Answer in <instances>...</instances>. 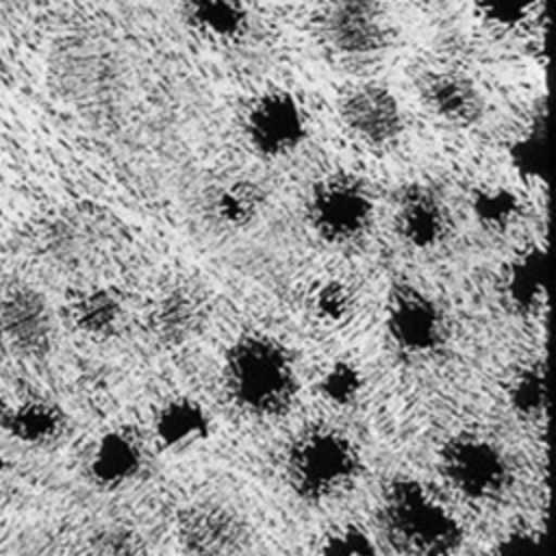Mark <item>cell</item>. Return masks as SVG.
Segmentation results:
<instances>
[{
	"mask_svg": "<svg viewBox=\"0 0 556 556\" xmlns=\"http://www.w3.org/2000/svg\"><path fill=\"white\" fill-rule=\"evenodd\" d=\"M224 387L232 402L250 415H282L298 395L291 354L267 334H241L224 356Z\"/></svg>",
	"mask_w": 556,
	"mask_h": 556,
	"instance_id": "obj_1",
	"label": "cell"
},
{
	"mask_svg": "<svg viewBox=\"0 0 556 556\" xmlns=\"http://www.w3.org/2000/svg\"><path fill=\"white\" fill-rule=\"evenodd\" d=\"M380 519L389 541L406 556H454L463 543L458 519L413 478L387 486Z\"/></svg>",
	"mask_w": 556,
	"mask_h": 556,
	"instance_id": "obj_2",
	"label": "cell"
},
{
	"mask_svg": "<svg viewBox=\"0 0 556 556\" xmlns=\"http://www.w3.org/2000/svg\"><path fill=\"white\" fill-rule=\"evenodd\" d=\"M361 467V456L350 437L334 428L302 432L287 454V480L306 502H326L348 491Z\"/></svg>",
	"mask_w": 556,
	"mask_h": 556,
	"instance_id": "obj_3",
	"label": "cell"
},
{
	"mask_svg": "<svg viewBox=\"0 0 556 556\" xmlns=\"http://www.w3.org/2000/svg\"><path fill=\"white\" fill-rule=\"evenodd\" d=\"M311 228L328 243H352L363 237L374 217V202L361 180L334 174L319 180L306 204Z\"/></svg>",
	"mask_w": 556,
	"mask_h": 556,
	"instance_id": "obj_4",
	"label": "cell"
},
{
	"mask_svg": "<svg viewBox=\"0 0 556 556\" xmlns=\"http://www.w3.org/2000/svg\"><path fill=\"white\" fill-rule=\"evenodd\" d=\"M441 471L454 491L473 502L497 497L510 480L504 452L493 441L476 434H460L445 443Z\"/></svg>",
	"mask_w": 556,
	"mask_h": 556,
	"instance_id": "obj_5",
	"label": "cell"
},
{
	"mask_svg": "<svg viewBox=\"0 0 556 556\" xmlns=\"http://www.w3.org/2000/svg\"><path fill=\"white\" fill-rule=\"evenodd\" d=\"M176 539L187 556H248L250 528L222 502H193L180 510Z\"/></svg>",
	"mask_w": 556,
	"mask_h": 556,
	"instance_id": "obj_6",
	"label": "cell"
},
{
	"mask_svg": "<svg viewBox=\"0 0 556 556\" xmlns=\"http://www.w3.org/2000/svg\"><path fill=\"white\" fill-rule=\"evenodd\" d=\"M248 143L267 159H280L302 146L308 132L306 113L289 91H265L248 109L243 119Z\"/></svg>",
	"mask_w": 556,
	"mask_h": 556,
	"instance_id": "obj_7",
	"label": "cell"
},
{
	"mask_svg": "<svg viewBox=\"0 0 556 556\" xmlns=\"http://www.w3.org/2000/svg\"><path fill=\"white\" fill-rule=\"evenodd\" d=\"M387 330L400 350L430 354L445 341V317L424 289L400 282L389 293Z\"/></svg>",
	"mask_w": 556,
	"mask_h": 556,
	"instance_id": "obj_8",
	"label": "cell"
},
{
	"mask_svg": "<svg viewBox=\"0 0 556 556\" xmlns=\"http://www.w3.org/2000/svg\"><path fill=\"white\" fill-rule=\"evenodd\" d=\"M0 332L22 356H41L50 350L54 324L48 300L30 285L7 289L0 300Z\"/></svg>",
	"mask_w": 556,
	"mask_h": 556,
	"instance_id": "obj_9",
	"label": "cell"
},
{
	"mask_svg": "<svg viewBox=\"0 0 556 556\" xmlns=\"http://www.w3.org/2000/svg\"><path fill=\"white\" fill-rule=\"evenodd\" d=\"M326 37L341 54H376L387 46L389 20L378 0H337L326 15Z\"/></svg>",
	"mask_w": 556,
	"mask_h": 556,
	"instance_id": "obj_10",
	"label": "cell"
},
{
	"mask_svg": "<svg viewBox=\"0 0 556 556\" xmlns=\"http://www.w3.org/2000/svg\"><path fill=\"white\" fill-rule=\"evenodd\" d=\"M341 122L358 141L382 148L402 132V109L382 85H358L350 89L339 106Z\"/></svg>",
	"mask_w": 556,
	"mask_h": 556,
	"instance_id": "obj_11",
	"label": "cell"
},
{
	"mask_svg": "<svg viewBox=\"0 0 556 556\" xmlns=\"http://www.w3.org/2000/svg\"><path fill=\"white\" fill-rule=\"evenodd\" d=\"M208 317V302L200 289L189 285H178L150 304L148 330L165 345H180L193 339Z\"/></svg>",
	"mask_w": 556,
	"mask_h": 556,
	"instance_id": "obj_12",
	"label": "cell"
},
{
	"mask_svg": "<svg viewBox=\"0 0 556 556\" xmlns=\"http://www.w3.org/2000/svg\"><path fill=\"white\" fill-rule=\"evenodd\" d=\"M395 228L408 245L428 250L445 239L450 222L441 200L430 189L415 185L397 200Z\"/></svg>",
	"mask_w": 556,
	"mask_h": 556,
	"instance_id": "obj_13",
	"label": "cell"
},
{
	"mask_svg": "<svg viewBox=\"0 0 556 556\" xmlns=\"http://www.w3.org/2000/svg\"><path fill=\"white\" fill-rule=\"evenodd\" d=\"M211 415L187 395L167 400L154 415V441L165 452H187L211 437Z\"/></svg>",
	"mask_w": 556,
	"mask_h": 556,
	"instance_id": "obj_14",
	"label": "cell"
},
{
	"mask_svg": "<svg viewBox=\"0 0 556 556\" xmlns=\"http://www.w3.org/2000/svg\"><path fill=\"white\" fill-rule=\"evenodd\" d=\"M143 467V450L126 430H109L93 445L89 476L102 489H119L132 482Z\"/></svg>",
	"mask_w": 556,
	"mask_h": 556,
	"instance_id": "obj_15",
	"label": "cell"
},
{
	"mask_svg": "<svg viewBox=\"0 0 556 556\" xmlns=\"http://www.w3.org/2000/svg\"><path fill=\"white\" fill-rule=\"evenodd\" d=\"M0 430L22 445L41 447L63 434L65 415L54 402L26 400L0 413Z\"/></svg>",
	"mask_w": 556,
	"mask_h": 556,
	"instance_id": "obj_16",
	"label": "cell"
},
{
	"mask_svg": "<svg viewBox=\"0 0 556 556\" xmlns=\"http://www.w3.org/2000/svg\"><path fill=\"white\" fill-rule=\"evenodd\" d=\"M424 100L430 111L447 124L469 126L482 115V98L471 80L454 72H441L424 85Z\"/></svg>",
	"mask_w": 556,
	"mask_h": 556,
	"instance_id": "obj_17",
	"label": "cell"
},
{
	"mask_svg": "<svg viewBox=\"0 0 556 556\" xmlns=\"http://www.w3.org/2000/svg\"><path fill=\"white\" fill-rule=\"evenodd\" d=\"M506 302L517 313H534L547 298V258L543 248H528L513 258L504 276Z\"/></svg>",
	"mask_w": 556,
	"mask_h": 556,
	"instance_id": "obj_18",
	"label": "cell"
},
{
	"mask_svg": "<svg viewBox=\"0 0 556 556\" xmlns=\"http://www.w3.org/2000/svg\"><path fill=\"white\" fill-rule=\"evenodd\" d=\"M67 317L89 337H111L124 321V300L113 287H89L67 302Z\"/></svg>",
	"mask_w": 556,
	"mask_h": 556,
	"instance_id": "obj_19",
	"label": "cell"
},
{
	"mask_svg": "<svg viewBox=\"0 0 556 556\" xmlns=\"http://www.w3.org/2000/svg\"><path fill=\"white\" fill-rule=\"evenodd\" d=\"M182 15L193 30L213 41H237L250 24L243 0H182Z\"/></svg>",
	"mask_w": 556,
	"mask_h": 556,
	"instance_id": "obj_20",
	"label": "cell"
},
{
	"mask_svg": "<svg viewBox=\"0 0 556 556\" xmlns=\"http://www.w3.org/2000/svg\"><path fill=\"white\" fill-rule=\"evenodd\" d=\"M261 206H263V195L248 180L230 182L215 198L217 217L224 224L235 226V228H241V226H248L250 222H254L261 213Z\"/></svg>",
	"mask_w": 556,
	"mask_h": 556,
	"instance_id": "obj_21",
	"label": "cell"
},
{
	"mask_svg": "<svg viewBox=\"0 0 556 556\" xmlns=\"http://www.w3.org/2000/svg\"><path fill=\"white\" fill-rule=\"evenodd\" d=\"M545 119H539L510 146V163L523 180L539 182L547 174V139Z\"/></svg>",
	"mask_w": 556,
	"mask_h": 556,
	"instance_id": "obj_22",
	"label": "cell"
},
{
	"mask_svg": "<svg viewBox=\"0 0 556 556\" xmlns=\"http://www.w3.org/2000/svg\"><path fill=\"white\" fill-rule=\"evenodd\" d=\"M513 408L528 419H536L547 408V376L545 367L534 363L517 371L508 391Z\"/></svg>",
	"mask_w": 556,
	"mask_h": 556,
	"instance_id": "obj_23",
	"label": "cell"
},
{
	"mask_svg": "<svg viewBox=\"0 0 556 556\" xmlns=\"http://www.w3.org/2000/svg\"><path fill=\"white\" fill-rule=\"evenodd\" d=\"M354 304H356V298L352 287L337 278L324 280L321 285H317L311 298L315 317L328 326L345 324L354 313Z\"/></svg>",
	"mask_w": 556,
	"mask_h": 556,
	"instance_id": "obj_24",
	"label": "cell"
},
{
	"mask_svg": "<svg viewBox=\"0 0 556 556\" xmlns=\"http://www.w3.org/2000/svg\"><path fill=\"white\" fill-rule=\"evenodd\" d=\"M363 387V371L350 361H334L319 378V395L332 406H352Z\"/></svg>",
	"mask_w": 556,
	"mask_h": 556,
	"instance_id": "obj_25",
	"label": "cell"
},
{
	"mask_svg": "<svg viewBox=\"0 0 556 556\" xmlns=\"http://www.w3.org/2000/svg\"><path fill=\"white\" fill-rule=\"evenodd\" d=\"M471 211L486 228H504L519 213V200L510 189L486 187L473 193Z\"/></svg>",
	"mask_w": 556,
	"mask_h": 556,
	"instance_id": "obj_26",
	"label": "cell"
},
{
	"mask_svg": "<svg viewBox=\"0 0 556 556\" xmlns=\"http://www.w3.org/2000/svg\"><path fill=\"white\" fill-rule=\"evenodd\" d=\"M319 556H378V545L363 526L343 523L324 536Z\"/></svg>",
	"mask_w": 556,
	"mask_h": 556,
	"instance_id": "obj_27",
	"label": "cell"
},
{
	"mask_svg": "<svg viewBox=\"0 0 556 556\" xmlns=\"http://www.w3.org/2000/svg\"><path fill=\"white\" fill-rule=\"evenodd\" d=\"M536 0H476L478 13L495 26L515 28L530 15Z\"/></svg>",
	"mask_w": 556,
	"mask_h": 556,
	"instance_id": "obj_28",
	"label": "cell"
},
{
	"mask_svg": "<svg viewBox=\"0 0 556 556\" xmlns=\"http://www.w3.org/2000/svg\"><path fill=\"white\" fill-rule=\"evenodd\" d=\"M91 556H143V549L130 530L111 528L93 539Z\"/></svg>",
	"mask_w": 556,
	"mask_h": 556,
	"instance_id": "obj_29",
	"label": "cell"
},
{
	"mask_svg": "<svg viewBox=\"0 0 556 556\" xmlns=\"http://www.w3.org/2000/svg\"><path fill=\"white\" fill-rule=\"evenodd\" d=\"M491 556H547V554H545V541L541 534H534L530 530H513L493 547Z\"/></svg>",
	"mask_w": 556,
	"mask_h": 556,
	"instance_id": "obj_30",
	"label": "cell"
},
{
	"mask_svg": "<svg viewBox=\"0 0 556 556\" xmlns=\"http://www.w3.org/2000/svg\"><path fill=\"white\" fill-rule=\"evenodd\" d=\"M11 467V463L4 458V456H0V476L7 471Z\"/></svg>",
	"mask_w": 556,
	"mask_h": 556,
	"instance_id": "obj_31",
	"label": "cell"
}]
</instances>
